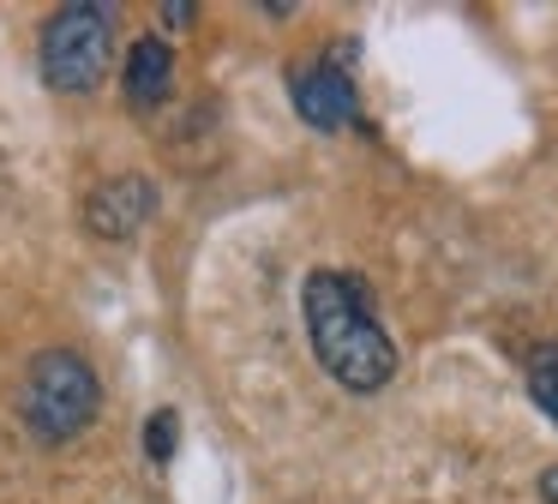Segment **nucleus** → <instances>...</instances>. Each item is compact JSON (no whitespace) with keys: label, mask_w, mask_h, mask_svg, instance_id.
I'll list each match as a JSON object with an SVG mask.
<instances>
[{"label":"nucleus","mask_w":558,"mask_h":504,"mask_svg":"<svg viewBox=\"0 0 558 504\" xmlns=\"http://www.w3.org/2000/svg\"><path fill=\"white\" fill-rule=\"evenodd\" d=\"M301 312H306V336H313V355L342 391L373 396L397 379V343L378 324V307L366 295L361 276L349 271H313L301 288Z\"/></svg>","instance_id":"f257e3e1"},{"label":"nucleus","mask_w":558,"mask_h":504,"mask_svg":"<svg viewBox=\"0 0 558 504\" xmlns=\"http://www.w3.org/2000/svg\"><path fill=\"white\" fill-rule=\"evenodd\" d=\"M114 55V12L97 7V0H73V7H54L43 19L37 36V67L43 84L61 96H85L102 84Z\"/></svg>","instance_id":"f03ea898"},{"label":"nucleus","mask_w":558,"mask_h":504,"mask_svg":"<svg viewBox=\"0 0 558 504\" xmlns=\"http://www.w3.org/2000/svg\"><path fill=\"white\" fill-rule=\"evenodd\" d=\"M19 403H25V427L43 444H66L97 420L102 384H97L85 355H73V348H43L25 372V396Z\"/></svg>","instance_id":"7ed1b4c3"},{"label":"nucleus","mask_w":558,"mask_h":504,"mask_svg":"<svg viewBox=\"0 0 558 504\" xmlns=\"http://www.w3.org/2000/svg\"><path fill=\"white\" fill-rule=\"evenodd\" d=\"M289 96L294 115L318 132H342L361 120V91H354V72L342 67V48H325L313 60H294L289 72Z\"/></svg>","instance_id":"20e7f679"},{"label":"nucleus","mask_w":558,"mask_h":504,"mask_svg":"<svg viewBox=\"0 0 558 504\" xmlns=\"http://www.w3.org/2000/svg\"><path fill=\"white\" fill-rule=\"evenodd\" d=\"M157 180H145V175H114V180H102V187H90V199H85V228L90 235H102V240H133L138 228L157 216Z\"/></svg>","instance_id":"39448f33"},{"label":"nucleus","mask_w":558,"mask_h":504,"mask_svg":"<svg viewBox=\"0 0 558 504\" xmlns=\"http://www.w3.org/2000/svg\"><path fill=\"white\" fill-rule=\"evenodd\" d=\"M174 91V48L162 36H138L126 55V103L133 108H162Z\"/></svg>","instance_id":"423d86ee"},{"label":"nucleus","mask_w":558,"mask_h":504,"mask_svg":"<svg viewBox=\"0 0 558 504\" xmlns=\"http://www.w3.org/2000/svg\"><path fill=\"white\" fill-rule=\"evenodd\" d=\"M529 396L546 408V420L558 427V343H541L529 355Z\"/></svg>","instance_id":"0eeeda50"},{"label":"nucleus","mask_w":558,"mask_h":504,"mask_svg":"<svg viewBox=\"0 0 558 504\" xmlns=\"http://www.w3.org/2000/svg\"><path fill=\"white\" fill-rule=\"evenodd\" d=\"M174 439H181V420H174V408H157V415L145 420V456L162 468V463L174 456Z\"/></svg>","instance_id":"6e6552de"},{"label":"nucleus","mask_w":558,"mask_h":504,"mask_svg":"<svg viewBox=\"0 0 558 504\" xmlns=\"http://www.w3.org/2000/svg\"><path fill=\"white\" fill-rule=\"evenodd\" d=\"M162 19H169V31H186V24H193V7H181V0H169V7H162Z\"/></svg>","instance_id":"1a4fd4ad"},{"label":"nucleus","mask_w":558,"mask_h":504,"mask_svg":"<svg viewBox=\"0 0 558 504\" xmlns=\"http://www.w3.org/2000/svg\"><path fill=\"white\" fill-rule=\"evenodd\" d=\"M541 504H558V468H546V475H541Z\"/></svg>","instance_id":"9d476101"}]
</instances>
